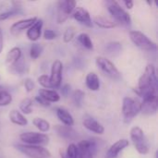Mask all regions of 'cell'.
Listing matches in <instances>:
<instances>
[{"mask_svg":"<svg viewBox=\"0 0 158 158\" xmlns=\"http://www.w3.org/2000/svg\"><path fill=\"white\" fill-rule=\"evenodd\" d=\"M84 95H85V94L81 90H76L73 93L72 98H73V102H74V104H75L76 106L81 107L82 106L83 99H84Z\"/></svg>","mask_w":158,"mask_h":158,"instance_id":"d6a6232c","label":"cell"},{"mask_svg":"<svg viewBox=\"0 0 158 158\" xmlns=\"http://www.w3.org/2000/svg\"><path fill=\"white\" fill-rule=\"evenodd\" d=\"M44 51V46L40 44H32L31 48H30V56L32 59H37L43 53Z\"/></svg>","mask_w":158,"mask_h":158,"instance_id":"f546056e","label":"cell"},{"mask_svg":"<svg viewBox=\"0 0 158 158\" xmlns=\"http://www.w3.org/2000/svg\"><path fill=\"white\" fill-rule=\"evenodd\" d=\"M24 87H25V90H26L28 93L32 92L33 89H34V87H35L33 81H32L31 79H29V78L25 79V81H24Z\"/></svg>","mask_w":158,"mask_h":158,"instance_id":"74e56055","label":"cell"},{"mask_svg":"<svg viewBox=\"0 0 158 158\" xmlns=\"http://www.w3.org/2000/svg\"><path fill=\"white\" fill-rule=\"evenodd\" d=\"M66 158H78V147L75 143H70L68 148L65 155Z\"/></svg>","mask_w":158,"mask_h":158,"instance_id":"e575fe53","label":"cell"},{"mask_svg":"<svg viewBox=\"0 0 158 158\" xmlns=\"http://www.w3.org/2000/svg\"><path fill=\"white\" fill-rule=\"evenodd\" d=\"M60 91H61V93H62L63 95L67 96V95L69 94V91H70V86H69V84H65V85L60 89Z\"/></svg>","mask_w":158,"mask_h":158,"instance_id":"ab89813d","label":"cell"},{"mask_svg":"<svg viewBox=\"0 0 158 158\" xmlns=\"http://www.w3.org/2000/svg\"><path fill=\"white\" fill-rule=\"evenodd\" d=\"M8 117H9L10 121L13 124H15V125H18V126H26L28 124L27 118L24 117V115L21 112H19L18 110H15V109L11 110L10 113H9V115H8Z\"/></svg>","mask_w":158,"mask_h":158,"instance_id":"7402d4cb","label":"cell"},{"mask_svg":"<svg viewBox=\"0 0 158 158\" xmlns=\"http://www.w3.org/2000/svg\"><path fill=\"white\" fill-rule=\"evenodd\" d=\"M38 83L44 87V89H52V86H51V83H50V79H49V76L47 75H41L39 78H38Z\"/></svg>","mask_w":158,"mask_h":158,"instance_id":"d590c367","label":"cell"},{"mask_svg":"<svg viewBox=\"0 0 158 158\" xmlns=\"http://www.w3.org/2000/svg\"><path fill=\"white\" fill-rule=\"evenodd\" d=\"M157 95H151L144 97L141 102V112L145 115H153L157 110Z\"/></svg>","mask_w":158,"mask_h":158,"instance_id":"7c38bea8","label":"cell"},{"mask_svg":"<svg viewBox=\"0 0 158 158\" xmlns=\"http://www.w3.org/2000/svg\"><path fill=\"white\" fill-rule=\"evenodd\" d=\"M78 158H94L97 153V145L94 141L83 140L79 143Z\"/></svg>","mask_w":158,"mask_h":158,"instance_id":"30bf717a","label":"cell"},{"mask_svg":"<svg viewBox=\"0 0 158 158\" xmlns=\"http://www.w3.org/2000/svg\"><path fill=\"white\" fill-rule=\"evenodd\" d=\"M20 141L28 145H44L49 143V136L44 133L35 131H26L19 135Z\"/></svg>","mask_w":158,"mask_h":158,"instance_id":"52a82bcc","label":"cell"},{"mask_svg":"<svg viewBox=\"0 0 158 158\" xmlns=\"http://www.w3.org/2000/svg\"><path fill=\"white\" fill-rule=\"evenodd\" d=\"M73 18L80 22L81 24H83L87 27H92L93 26V22H92V19L90 16V13L83 7H76L75 10L72 13Z\"/></svg>","mask_w":158,"mask_h":158,"instance_id":"9a60e30c","label":"cell"},{"mask_svg":"<svg viewBox=\"0 0 158 158\" xmlns=\"http://www.w3.org/2000/svg\"><path fill=\"white\" fill-rule=\"evenodd\" d=\"M35 101H36L39 105H41V106H44V107H46V106H50V104H49L48 102H46L45 100H44L43 98H41L39 95L35 97Z\"/></svg>","mask_w":158,"mask_h":158,"instance_id":"f35d334b","label":"cell"},{"mask_svg":"<svg viewBox=\"0 0 158 158\" xmlns=\"http://www.w3.org/2000/svg\"><path fill=\"white\" fill-rule=\"evenodd\" d=\"M130 38L131 42L140 49L144 51H153L156 49V44L153 42L147 35L139 31H130Z\"/></svg>","mask_w":158,"mask_h":158,"instance_id":"5b68a950","label":"cell"},{"mask_svg":"<svg viewBox=\"0 0 158 158\" xmlns=\"http://www.w3.org/2000/svg\"><path fill=\"white\" fill-rule=\"evenodd\" d=\"M96 66L99 69H101L106 76L112 79H118L120 77V73L117 67L106 57L105 56H97L95 58Z\"/></svg>","mask_w":158,"mask_h":158,"instance_id":"ba28073f","label":"cell"},{"mask_svg":"<svg viewBox=\"0 0 158 158\" xmlns=\"http://www.w3.org/2000/svg\"><path fill=\"white\" fill-rule=\"evenodd\" d=\"M44 38L45 40H48V41L54 40L56 38V31H54L51 29H46L44 32Z\"/></svg>","mask_w":158,"mask_h":158,"instance_id":"8d00e7d4","label":"cell"},{"mask_svg":"<svg viewBox=\"0 0 158 158\" xmlns=\"http://www.w3.org/2000/svg\"><path fill=\"white\" fill-rule=\"evenodd\" d=\"M124 5L128 9H131L134 6V2L133 1H124Z\"/></svg>","mask_w":158,"mask_h":158,"instance_id":"60d3db41","label":"cell"},{"mask_svg":"<svg viewBox=\"0 0 158 158\" xmlns=\"http://www.w3.org/2000/svg\"><path fill=\"white\" fill-rule=\"evenodd\" d=\"M130 135L135 150L141 155H147L149 153V143L143 131L140 127L135 126L131 128Z\"/></svg>","mask_w":158,"mask_h":158,"instance_id":"7a4b0ae2","label":"cell"},{"mask_svg":"<svg viewBox=\"0 0 158 158\" xmlns=\"http://www.w3.org/2000/svg\"><path fill=\"white\" fill-rule=\"evenodd\" d=\"M12 102L11 94L0 87V106H6Z\"/></svg>","mask_w":158,"mask_h":158,"instance_id":"1f68e13d","label":"cell"},{"mask_svg":"<svg viewBox=\"0 0 158 158\" xmlns=\"http://www.w3.org/2000/svg\"><path fill=\"white\" fill-rule=\"evenodd\" d=\"M55 130L60 137L67 139V140H74L78 136L76 131H74L71 127H69V126L56 125Z\"/></svg>","mask_w":158,"mask_h":158,"instance_id":"ac0fdd59","label":"cell"},{"mask_svg":"<svg viewBox=\"0 0 158 158\" xmlns=\"http://www.w3.org/2000/svg\"><path fill=\"white\" fill-rule=\"evenodd\" d=\"M106 4L108 12L117 22L122 25H130L131 23V18L130 14L123 7H121L117 1H106Z\"/></svg>","mask_w":158,"mask_h":158,"instance_id":"3957f363","label":"cell"},{"mask_svg":"<svg viewBox=\"0 0 158 158\" xmlns=\"http://www.w3.org/2000/svg\"><path fill=\"white\" fill-rule=\"evenodd\" d=\"M59 153H60V157H61V158H66V157H65V155L63 154V152H62V151H60Z\"/></svg>","mask_w":158,"mask_h":158,"instance_id":"7bdbcfd3","label":"cell"},{"mask_svg":"<svg viewBox=\"0 0 158 158\" xmlns=\"http://www.w3.org/2000/svg\"><path fill=\"white\" fill-rule=\"evenodd\" d=\"M44 22L42 19H37V20L27 30L26 35L28 39L31 42H36L40 39L42 34V29H43Z\"/></svg>","mask_w":158,"mask_h":158,"instance_id":"2e32d148","label":"cell"},{"mask_svg":"<svg viewBox=\"0 0 158 158\" xmlns=\"http://www.w3.org/2000/svg\"><path fill=\"white\" fill-rule=\"evenodd\" d=\"M82 123H83V126L88 131H92L94 133L101 135V134H104V132H105L104 126L100 122H98L96 119L92 118V117H85L83 118Z\"/></svg>","mask_w":158,"mask_h":158,"instance_id":"e0dca14e","label":"cell"},{"mask_svg":"<svg viewBox=\"0 0 158 158\" xmlns=\"http://www.w3.org/2000/svg\"><path fill=\"white\" fill-rule=\"evenodd\" d=\"M22 59H23V58L20 57V59H19L18 62H16L14 65L10 66V68H11V72H13V73L16 74V75H22V74H24L25 72H27L28 67H26V65H25V63H24V61H23Z\"/></svg>","mask_w":158,"mask_h":158,"instance_id":"484cf974","label":"cell"},{"mask_svg":"<svg viewBox=\"0 0 158 158\" xmlns=\"http://www.w3.org/2000/svg\"><path fill=\"white\" fill-rule=\"evenodd\" d=\"M141 112V102L132 97H124L122 103V114L127 122L131 121Z\"/></svg>","mask_w":158,"mask_h":158,"instance_id":"277c9868","label":"cell"},{"mask_svg":"<svg viewBox=\"0 0 158 158\" xmlns=\"http://www.w3.org/2000/svg\"><path fill=\"white\" fill-rule=\"evenodd\" d=\"M22 56V53H21V50L19 47H13L12 49H10L8 51V53L6 54V62L10 66L14 65L16 62H18L20 57Z\"/></svg>","mask_w":158,"mask_h":158,"instance_id":"603a6c76","label":"cell"},{"mask_svg":"<svg viewBox=\"0 0 158 158\" xmlns=\"http://www.w3.org/2000/svg\"><path fill=\"white\" fill-rule=\"evenodd\" d=\"M32 124L41 131V132H47L50 130V124L47 120L41 118H35L32 120Z\"/></svg>","mask_w":158,"mask_h":158,"instance_id":"4316f807","label":"cell"},{"mask_svg":"<svg viewBox=\"0 0 158 158\" xmlns=\"http://www.w3.org/2000/svg\"><path fill=\"white\" fill-rule=\"evenodd\" d=\"M56 114L57 118L65 125V126H69L71 127L74 124V119L73 117L71 116V114L65 108L63 107H58L56 110Z\"/></svg>","mask_w":158,"mask_h":158,"instance_id":"ffe728a7","label":"cell"},{"mask_svg":"<svg viewBox=\"0 0 158 158\" xmlns=\"http://www.w3.org/2000/svg\"><path fill=\"white\" fill-rule=\"evenodd\" d=\"M75 34H76V30L74 27L70 26V27H68L63 34V40L65 43H69L73 40V38L75 37Z\"/></svg>","mask_w":158,"mask_h":158,"instance_id":"836d02e7","label":"cell"},{"mask_svg":"<svg viewBox=\"0 0 158 158\" xmlns=\"http://www.w3.org/2000/svg\"><path fill=\"white\" fill-rule=\"evenodd\" d=\"M39 96L45 100L46 102L50 103H56L60 100L59 94L55 90H48V89H40L38 91Z\"/></svg>","mask_w":158,"mask_h":158,"instance_id":"d6986e66","label":"cell"},{"mask_svg":"<svg viewBox=\"0 0 158 158\" xmlns=\"http://www.w3.org/2000/svg\"><path fill=\"white\" fill-rule=\"evenodd\" d=\"M157 78L156 74V68L153 64H148L138 81V88L136 93L143 98L157 95Z\"/></svg>","mask_w":158,"mask_h":158,"instance_id":"6da1fadb","label":"cell"},{"mask_svg":"<svg viewBox=\"0 0 158 158\" xmlns=\"http://www.w3.org/2000/svg\"><path fill=\"white\" fill-rule=\"evenodd\" d=\"M16 149L29 158H49L51 153L44 147L39 145L17 144Z\"/></svg>","mask_w":158,"mask_h":158,"instance_id":"8992f818","label":"cell"},{"mask_svg":"<svg viewBox=\"0 0 158 158\" xmlns=\"http://www.w3.org/2000/svg\"><path fill=\"white\" fill-rule=\"evenodd\" d=\"M62 71H63V64L60 60H55L52 64L51 68V75L49 76L50 83L52 89L59 88L62 81Z\"/></svg>","mask_w":158,"mask_h":158,"instance_id":"8fae6325","label":"cell"},{"mask_svg":"<svg viewBox=\"0 0 158 158\" xmlns=\"http://www.w3.org/2000/svg\"><path fill=\"white\" fill-rule=\"evenodd\" d=\"M94 23L97 26H99L100 28H104V29H112V28L116 27V25H117V23L114 22L113 20L109 19L108 18L102 17V16L95 17Z\"/></svg>","mask_w":158,"mask_h":158,"instance_id":"cb8c5ba5","label":"cell"},{"mask_svg":"<svg viewBox=\"0 0 158 158\" xmlns=\"http://www.w3.org/2000/svg\"><path fill=\"white\" fill-rule=\"evenodd\" d=\"M122 45L118 42H110L106 46V51L110 56H116L120 53Z\"/></svg>","mask_w":158,"mask_h":158,"instance_id":"83f0119b","label":"cell"},{"mask_svg":"<svg viewBox=\"0 0 158 158\" xmlns=\"http://www.w3.org/2000/svg\"><path fill=\"white\" fill-rule=\"evenodd\" d=\"M3 48H4V40H3V33H2V31L0 29V54L2 53L3 51Z\"/></svg>","mask_w":158,"mask_h":158,"instance_id":"b9f144b4","label":"cell"},{"mask_svg":"<svg viewBox=\"0 0 158 158\" xmlns=\"http://www.w3.org/2000/svg\"><path fill=\"white\" fill-rule=\"evenodd\" d=\"M31 106H32V100L31 98H24L19 105V109L20 111L25 114V115H30L32 112L31 109Z\"/></svg>","mask_w":158,"mask_h":158,"instance_id":"f1b7e54d","label":"cell"},{"mask_svg":"<svg viewBox=\"0 0 158 158\" xmlns=\"http://www.w3.org/2000/svg\"><path fill=\"white\" fill-rule=\"evenodd\" d=\"M77 40L79 42V44L83 46L84 48H86L87 50H93L94 49V44L93 42L89 36V34L85 33V32H81L77 36Z\"/></svg>","mask_w":158,"mask_h":158,"instance_id":"d4e9b609","label":"cell"},{"mask_svg":"<svg viewBox=\"0 0 158 158\" xmlns=\"http://www.w3.org/2000/svg\"><path fill=\"white\" fill-rule=\"evenodd\" d=\"M85 84L91 91H98L100 89V80L94 72H89L85 78Z\"/></svg>","mask_w":158,"mask_h":158,"instance_id":"44dd1931","label":"cell"},{"mask_svg":"<svg viewBox=\"0 0 158 158\" xmlns=\"http://www.w3.org/2000/svg\"><path fill=\"white\" fill-rule=\"evenodd\" d=\"M76 8V2L71 0L59 1L57 4V22H65Z\"/></svg>","mask_w":158,"mask_h":158,"instance_id":"9c48e42d","label":"cell"},{"mask_svg":"<svg viewBox=\"0 0 158 158\" xmlns=\"http://www.w3.org/2000/svg\"><path fill=\"white\" fill-rule=\"evenodd\" d=\"M130 145V142L127 139H121L113 143L107 150L106 156V158H117L120 152Z\"/></svg>","mask_w":158,"mask_h":158,"instance_id":"5bb4252c","label":"cell"},{"mask_svg":"<svg viewBox=\"0 0 158 158\" xmlns=\"http://www.w3.org/2000/svg\"><path fill=\"white\" fill-rule=\"evenodd\" d=\"M21 13V10H20V7L19 6H13L11 7L10 9H7L6 11H3L0 13V20H5L10 17H13V16H16L18 14Z\"/></svg>","mask_w":158,"mask_h":158,"instance_id":"4dcf8cb0","label":"cell"},{"mask_svg":"<svg viewBox=\"0 0 158 158\" xmlns=\"http://www.w3.org/2000/svg\"><path fill=\"white\" fill-rule=\"evenodd\" d=\"M37 19H38L37 17H32V18L21 19V20H19V21L13 23L10 27V33L15 36L20 34L23 31L28 30L37 20Z\"/></svg>","mask_w":158,"mask_h":158,"instance_id":"4fadbf2b","label":"cell"}]
</instances>
